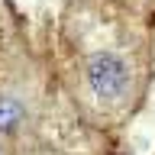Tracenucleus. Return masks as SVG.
I'll return each instance as SVG.
<instances>
[{
  "mask_svg": "<svg viewBox=\"0 0 155 155\" xmlns=\"http://www.w3.org/2000/svg\"><path fill=\"white\" fill-rule=\"evenodd\" d=\"M87 87H91V94L100 100V104H116V100H123L126 91H129V65H126L123 58L116 55V52H94V55L87 58Z\"/></svg>",
  "mask_w": 155,
  "mask_h": 155,
  "instance_id": "nucleus-1",
  "label": "nucleus"
},
{
  "mask_svg": "<svg viewBox=\"0 0 155 155\" xmlns=\"http://www.w3.org/2000/svg\"><path fill=\"white\" fill-rule=\"evenodd\" d=\"M26 116H29V107L23 97L16 94H0V133L10 136V133H16L19 126L26 123Z\"/></svg>",
  "mask_w": 155,
  "mask_h": 155,
  "instance_id": "nucleus-2",
  "label": "nucleus"
}]
</instances>
